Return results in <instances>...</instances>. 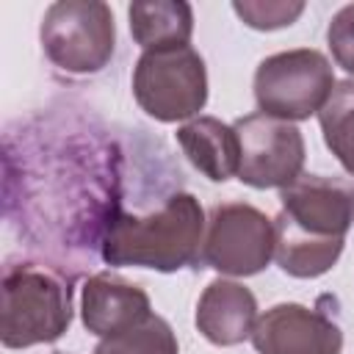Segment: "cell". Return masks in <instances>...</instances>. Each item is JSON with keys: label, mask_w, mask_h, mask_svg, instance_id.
I'll return each instance as SVG.
<instances>
[{"label": "cell", "mask_w": 354, "mask_h": 354, "mask_svg": "<svg viewBox=\"0 0 354 354\" xmlns=\"http://www.w3.org/2000/svg\"><path fill=\"white\" fill-rule=\"evenodd\" d=\"M205 241V210L194 194H171L152 213L113 210L105 221L100 249L108 266H138L180 271L199 263Z\"/></svg>", "instance_id": "6da1fadb"}, {"label": "cell", "mask_w": 354, "mask_h": 354, "mask_svg": "<svg viewBox=\"0 0 354 354\" xmlns=\"http://www.w3.org/2000/svg\"><path fill=\"white\" fill-rule=\"evenodd\" d=\"M72 324V285L64 271L41 263H8L3 274L6 348L58 340Z\"/></svg>", "instance_id": "7a4b0ae2"}, {"label": "cell", "mask_w": 354, "mask_h": 354, "mask_svg": "<svg viewBox=\"0 0 354 354\" xmlns=\"http://www.w3.org/2000/svg\"><path fill=\"white\" fill-rule=\"evenodd\" d=\"M39 39L50 64L61 72L94 75L116 47L113 11L102 0H58L44 11Z\"/></svg>", "instance_id": "3957f363"}, {"label": "cell", "mask_w": 354, "mask_h": 354, "mask_svg": "<svg viewBox=\"0 0 354 354\" xmlns=\"http://www.w3.org/2000/svg\"><path fill=\"white\" fill-rule=\"evenodd\" d=\"M133 97L158 122L196 119L207 102L205 58L191 44L141 53L133 69Z\"/></svg>", "instance_id": "277c9868"}, {"label": "cell", "mask_w": 354, "mask_h": 354, "mask_svg": "<svg viewBox=\"0 0 354 354\" xmlns=\"http://www.w3.org/2000/svg\"><path fill=\"white\" fill-rule=\"evenodd\" d=\"M335 88V72L324 53L313 47L285 50L263 58L254 69V100L260 113L285 122L310 119Z\"/></svg>", "instance_id": "5b68a950"}, {"label": "cell", "mask_w": 354, "mask_h": 354, "mask_svg": "<svg viewBox=\"0 0 354 354\" xmlns=\"http://www.w3.org/2000/svg\"><path fill=\"white\" fill-rule=\"evenodd\" d=\"M274 243V218L246 202H221L207 216L199 263L227 277H252L271 263Z\"/></svg>", "instance_id": "8992f818"}, {"label": "cell", "mask_w": 354, "mask_h": 354, "mask_svg": "<svg viewBox=\"0 0 354 354\" xmlns=\"http://www.w3.org/2000/svg\"><path fill=\"white\" fill-rule=\"evenodd\" d=\"M241 160L238 180L252 188H285L301 174L304 136L293 122L268 113L241 116L235 124Z\"/></svg>", "instance_id": "52a82bcc"}, {"label": "cell", "mask_w": 354, "mask_h": 354, "mask_svg": "<svg viewBox=\"0 0 354 354\" xmlns=\"http://www.w3.org/2000/svg\"><path fill=\"white\" fill-rule=\"evenodd\" d=\"M252 346L257 354H340L343 332L326 313L282 301L257 318Z\"/></svg>", "instance_id": "ba28073f"}, {"label": "cell", "mask_w": 354, "mask_h": 354, "mask_svg": "<svg viewBox=\"0 0 354 354\" xmlns=\"http://www.w3.org/2000/svg\"><path fill=\"white\" fill-rule=\"evenodd\" d=\"M282 213L301 230L324 238H346L354 224V180L299 174L279 188Z\"/></svg>", "instance_id": "9c48e42d"}, {"label": "cell", "mask_w": 354, "mask_h": 354, "mask_svg": "<svg viewBox=\"0 0 354 354\" xmlns=\"http://www.w3.org/2000/svg\"><path fill=\"white\" fill-rule=\"evenodd\" d=\"M152 315V304L144 288L127 282L113 271L91 274L80 293L83 326L97 337L119 335Z\"/></svg>", "instance_id": "30bf717a"}, {"label": "cell", "mask_w": 354, "mask_h": 354, "mask_svg": "<svg viewBox=\"0 0 354 354\" xmlns=\"http://www.w3.org/2000/svg\"><path fill=\"white\" fill-rule=\"evenodd\" d=\"M196 329L213 346H238L257 324L254 293L232 279H213L196 304Z\"/></svg>", "instance_id": "8fae6325"}, {"label": "cell", "mask_w": 354, "mask_h": 354, "mask_svg": "<svg viewBox=\"0 0 354 354\" xmlns=\"http://www.w3.org/2000/svg\"><path fill=\"white\" fill-rule=\"evenodd\" d=\"M177 144L207 180L224 183L238 174L241 147L232 124H224L216 116H196L177 127Z\"/></svg>", "instance_id": "7c38bea8"}, {"label": "cell", "mask_w": 354, "mask_h": 354, "mask_svg": "<svg viewBox=\"0 0 354 354\" xmlns=\"http://www.w3.org/2000/svg\"><path fill=\"white\" fill-rule=\"evenodd\" d=\"M274 232H277V243H274V260L277 266L299 279H315L321 274H326L337 257L343 254L346 238H324V235H313L307 230H301L299 224H293L285 213H279L274 218Z\"/></svg>", "instance_id": "4fadbf2b"}, {"label": "cell", "mask_w": 354, "mask_h": 354, "mask_svg": "<svg viewBox=\"0 0 354 354\" xmlns=\"http://www.w3.org/2000/svg\"><path fill=\"white\" fill-rule=\"evenodd\" d=\"M127 19H130L133 41L144 53L188 44L194 33V8L185 0L133 3L127 8Z\"/></svg>", "instance_id": "5bb4252c"}, {"label": "cell", "mask_w": 354, "mask_h": 354, "mask_svg": "<svg viewBox=\"0 0 354 354\" xmlns=\"http://www.w3.org/2000/svg\"><path fill=\"white\" fill-rule=\"evenodd\" d=\"M318 122L329 152L354 177V77L335 83L329 100L318 111Z\"/></svg>", "instance_id": "9a60e30c"}, {"label": "cell", "mask_w": 354, "mask_h": 354, "mask_svg": "<svg viewBox=\"0 0 354 354\" xmlns=\"http://www.w3.org/2000/svg\"><path fill=\"white\" fill-rule=\"evenodd\" d=\"M94 354H180V346L169 321L152 313L141 324L102 337L94 346Z\"/></svg>", "instance_id": "2e32d148"}, {"label": "cell", "mask_w": 354, "mask_h": 354, "mask_svg": "<svg viewBox=\"0 0 354 354\" xmlns=\"http://www.w3.org/2000/svg\"><path fill=\"white\" fill-rule=\"evenodd\" d=\"M232 11L241 17L243 25L254 30H279L293 25L301 17L304 3L301 0H235Z\"/></svg>", "instance_id": "e0dca14e"}, {"label": "cell", "mask_w": 354, "mask_h": 354, "mask_svg": "<svg viewBox=\"0 0 354 354\" xmlns=\"http://www.w3.org/2000/svg\"><path fill=\"white\" fill-rule=\"evenodd\" d=\"M326 44H329L335 64L346 69L348 75H354V3L343 6L332 17L326 28Z\"/></svg>", "instance_id": "ac0fdd59"}, {"label": "cell", "mask_w": 354, "mask_h": 354, "mask_svg": "<svg viewBox=\"0 0 354 354\" xmlns=\"http://www.w3.org/2000/svg\"><path fill=\"white\" fill-rule=\"evenodd\" d=\"M55 354H64V351H55Z\"/></svg>", "instance_id": "d6986e66"}]
</instances>
